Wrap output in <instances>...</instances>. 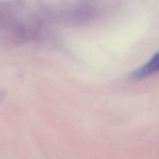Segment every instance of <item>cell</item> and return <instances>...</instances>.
<instances>
[{"mask_svg": "<svg viewBox=\"0 0 159 159\" xmlns=\"http://www.w3.org/2000/svg\"><path fill=\"white\" fill-rule=\"evenodd\" d=\"M159 71V51L155 54L147 63L137 71L132 73L131 77L134 79H142Z\"/></svg>", "mask_w": 159, "mask_h": 159, "instance_id": "obj_1", "label": "cell"}]
</instances>
